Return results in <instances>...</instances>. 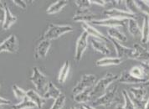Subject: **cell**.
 Wrapping results in <instances>:
<instances>
[{"mask_svg": "<svg viewBox=\"0 0 149 109\" xmlns=\"http://www.w3.org/2000/svg\"><path fill=\"white\" fill-rule=\"evenodd\" d=\"M119 78L118 75H114L112 73H107L104 77L100 79L95 84V86L92 88L91 92V97H95V99L99 96L103 95L109 86L116 81H117Z\"/></svg>", "mask_w": 149, "mask_h": 109, "instance_id": "1", "label": "cell"}, {"mask_svg": "<svg viewBox=\"0 0 149 109\" xmlns=\"http://www.w3.org/2000/svg\"><path fill=\"white\" fill-rule=\"evenodd\" d=\"M130 97L133 102L136 109H144L148 100L149 95L145 87L141 86L138 87H132L129 90Z\"/></svg>", "mask_w": 149, "mask_h": 109, "instance_id": "2", "label": "cell"}, {"mask_svg": "<svg viewBox=\"0 0 149 109\" xmlns=\"http://www.w3.org/2000/svg\"><path fill=\"white\" fill-rule=\"evenodd\" d=\"M74 29L70 25H60L50 24L48 27L47 30L44 34L43 39L48 41H53L60 38L63 34L73 32Z\"/></svg>", "mask_w": 149, "mask_h": 109, "instance_id": "3", "label": "cell"}, {"mask_svg": "<svg viewBox=\"0 0 149 109\" xmlns=\"http://www.w3.org/2000/svg\"><path fill=\"white\" fill-rule=\"evenodd\" d=\"M119 97L117 96V86L107 91L103 95L97 97L93 102V107H110L113 103L119 102Z\"/></svg>", "mask_w": 149, "mask_h": 109, "instance_id": "4", "label": "cell"}, {"mask_svg": "<svg viewBox=\"0 0 149 109\" xmlns=\"http://www.w3.org/2000/svg\"><path fill=\"white\" fill-rule=\"evenodd\" d=\"M33 73L30 76V81L34 85L35 88L41 93H45L49 85V80L47 76L45 75L37 66L33 67Z\"/></svg>", "mask_w": 149, "mask_h": 109, "instance_id": "5", "label": "cell"}, {"mask_svg": "<svg viewBox=\"0 0 149 109\" xmlns=\"http://www.w3.org/2000/svg\"><path fill=\"white\" fill-rule=\"evenodd\" d=\"M96 83V77L92 74H85L81 76V80L77 82V84L72 89L73 95H76L84 90L87 88H91Z\"/></svg>", "mask_w": 149, "mask_h": 109, "instance_id": "6", "label": "cell"}, {"mask_svg": "<svg viewBox=\"0 0 149 109\" xmlns=\"http://www.w3.org/2000/svg\"><path fill=\"white\" fill-rule=\"evenodd\" d=\"M88 34L86 32L83 31L76 41L74 57V61L76 62H80L81 61L82 55L88 46Z\"/></svg>", "mask_w": 149, "mask_h": 109, "instance_id": "7", "label": "cell"}, {"mask_svg": "<svg viewBox=\"0 0 149 109\" xmlns=\"http://www.w3.org/2000/svg\"><path fill=\"white\" fill-rule=\"evenodd\" d=\"M19 49V43L17 37L14 34H11L6 40L0 43V53L1 52H8V53H16Z\"/></svg>", "mask_w": 149, "mask_h": 109, "instance_id": "8", "label": "cell"}, {"mask_svg": "<svg viewBox=\"0 0 149 109\" xmlns=\"http://www.w3.org/2000/svg\"><path fill=\"white\" fill-rule=\"evenodd\" d=\"M128 20L124 19H116V18H107L104 20H94L91 23L97 26H107V27H124L126 24H127Z\"/></svg>", "mask_w": 149, "mask_h": 109, "instance_id": "9", "label": "cell"}, {"mask_svg": "<svg viewBox=\"0 0 149 109\" xmlns=\"http://www.w3.org/2000/svg\"><path fill=\"white\" fill-rule=\"evenodd\" d=\"M109 41H111L114 47H115L116 52V57L117 58H129L132 59V55H133V48H128L127 46H124L123 45H122L120 42H118L117 41H116L114 39L109 38Z\"/></svg>", "mask_w": 149, "mask_h": 109, "instance_id": "10", "label": "cell"}, {"mask_svg": "<svg viewBox=\"0 0 149 109\" xmlns=\"http://www.w3.org/2000/svg\"><path fill=\"white\" fill-rule=\"evenodd\" d=\"M103 14L107 16L108 18H116V19H124V20H130V19H136V16L134 14H130L127 10L121 9V8H110V9H106Z\"/></svg>", "mask_w": 149, "mask_h": 109, "instance_id": "11", "label": "cell"}, {"mask_svg": "<svg viewBox=\"0 0 149 109\" xmlns=\"http://www.w3.org/2000/svg\"><path fill=\"white\" fill-rule=\"evenodd\" d=\"M51 46V42L48 40L42 39L37 45L34 50V59H44L46 57Z\"/></svg>", "mask_w": 149, "mask_h": 109, "instance_id": "12", "label": "cell"}, {"mask_svg": "<svg viewBox=\"0 0 149 109\" xmlns=\"http://www.w3.org/2000/svg\"><path fill=\"white\" fill-rule=\"evenodd\" d=\"M97 14L92 13L90 9H78L74 14L73 20L81 23H88L95 20Z\"/></svg>", "mask_w": 149, "mask_h": 109, "instance_id": "13", "label": "cell"}, {"mask_svg": "<svg viewBox=\"0 0 149 109\" xmlns=\"http://www.w3.org/2000/svg\"><path fill=\"white\" fill-rule=\"evenodd\" d=\"M132 59L140 61L141 62L149 61V50L143 47L142 45L136 43L133 45V55Z\"/></svg>", "mask_w": 149, "mask_h": 109, "instance_id": "14", "label": "cell"}, {"mask_svg": "<svg viewBox=\"0 0 149 109\" xmlns=\"http://www.w3.org/2000/svg\"><path fill=\"white\" fill-rule=\"evenodd\" d=\"M128 72L133 77H135L138 80H141L144 83L149 79L148 73L147 72V71L143 67L142 64L136 65L135 66H132V68L129 70Z\"/></svg>", "mask_w": 149, "mask_h": 109, "instance_id": "15", "label": "cell"}, {"mask_svg": "<svg viewBox=\"0 0 149 109\" xmlns=\"http://www.w3.org/2000/svg\"><path fill=\"white\" fill-rule=\"evenodd\" d=\"M81 27L84 29L85 32H86L88 34V35L92 36L93 38L106 41L107 43L109 41L108 38H107L104 34H102V32L97 30L95 28L91 26V24H89V23H81Z\"/></svg>", "mask_w": 149, "mask_h": 109, "instance_id": "16", "label": "cell"}, {"mask_svg": "<svg viewBox=\"0 0 149 109\" xmlns=\"http://www.w3.org/2000/svg\"><path fill=\"white\" fill-rule=\"evenodd\" d=\"M91 44L92 45V48L95 50V51L100 52V53L105 54V55H108V54H111V50L107 46L106 41L92 38L91 41Z\"/></svg>", "mask_w": 149, "mask_h": 109, "instance_id": "17", "label": "cell"}, {"mask_svg": "<svg viewBox=\"0 0 149 109\" xmlns=\"http://www.w3.org/2000/svg\"><path fill=\"white\" fill-rule=\"evenodd\" d=\"M27 97L31 100L36 105V107L38 108L41 109L43 108L44 104L46 102V99L43 96L40 95L37 92H35L34 90L30 89L27 92Z\"/></svg>", "mask_w": 149, "mask_h": 109, "instance_id": "18", "label": "cell"}, {"mask_svg": "<svg viewBox=\"0 0 149 109\" xmlns=\"http://www.w3.org/2000/svg\"><path fill=\"white\" fill-rule=\"evenodd\" d=\"M127 29L130 34L134 38H142V29L140 28L136 19H130L127 22Z\"/></svg>", "mask_w": 149, "mask_h": 109, "instance_id": "19", "label": "cell"}, {"mask_svg": "<svg viewBox=\"0 0 149 109\" xmlns=\"http://www.w3.org/2000/svg\"><path fill=\"white\" fill-rule=\"evenodd\" d=\"M4 9H5V18H4V21L3 22V29L6 30L11 27L18 19L14 14H12L9 8L6 5V3H4Z\"/></svg>", "mask_w": 149, "mask_h": 109, "instance_id": "20", "label": "cell"}, {"mask_svg": "<svg viewBox=\"0 0 149 109\" xmlns=\"http://www.w3.org/2000/svg\"><path fill=\"white\" fill-rule=\"evenodd\" d=\"M123 61V59L117 57H103L95 62L97 66H118Z\"/></svg>", "mask_w": 149, "mask_h": 109, "instance_id": "21", "label": "cell"}, {"mask_svg": "<svg viewBox=\"0 0 149 109\" xmlns=\"http://www.w3.org/2000/svg\"><path fill=\"white\" fill-rule=\"evenodd\" d=\"M117 82L123 84H143L144 82L138 80L135 77H133L128 72V71H124L121 73V75H119V78L117 80Z\"/></svg>", "mask_w": 149, "mask_h": 109, "instance_id": "22", "label": "cell"}, {"mask_svg": "<svg viewBox=\"0 0 149 109\" xmlns=\"http://www.w3.org/2000/svg\"><path fill=\"white\" fill-rule=\"evenodd\" d=\"M61 90L58 88L56 86H54V84L51 82H49V85H48V87L45 91V92L43 94V96L45 98V99H49V98H52L55 100L56 98H58L61 95Z\"/></svg>", "mask_w": 149, "mask_h": 109, "instance_id": "23", "label": "cell"}, {"mask_svg": "<svg viewBox=\"0 0 149 109\" xmlns=\"http://www.w3.org/2000/svg\"><path fill=\"white\" fill-rule=\"evenodd\" d=\"M107 34H108L109 38L114 39L118 42H127V38L126 36V34H123L122 31L116 27H111L108 28L107 30Z\"/></svg>", "mask_w": 149, "mask_h": 109, "instance_id": "24", "label": "cell"}, {"mask_svg": "<svg viewBox=\"0 0 149 109\" xmlns=\"http://www.w3.org/2000/svg\"><path fill=\"white\" fill-rule=\"evenodd\" d=\"M68 3L69 2L67 0H58L48 8L46 13L48 14H57V13L61 12V10L67 5Z\"/></svg>", "mask_w": 149, "mask_h": 109, "instance_id": "25", "label": "cell"}, {"mask_svg": "<svg viewBox=\"0 0 149 109\" xmlns=\"http://www.w3.org/2000/svg\"><path fill=\"white\" fill-rule=\"evenodd\" d=\"M92 88H87L84 90L83 92L76 94L74 96L73 99L74 102H78V103H86L88 102L91 98V92H92Z\"/></svg>", "mask_w": 149, "mask_h": 109, "instance_id": "26", "label": "cell"}, {"mask_svg": "<svg viewBox=\"0 0 149 109\" xmlns=\"http://www.w3.org/2000/svg\"><path fill=\"white\" fill-rule=\"evenodd\" d=\"M70 64L68 61H66L63 64L62 67L60 70L59 75H58V82L61 84L65 83V81L67 80L69 74H70Z\"/></svg>", "mask_w": 149, "mask_h": 109, "instance_id": "27", "label": "cell"}, {"mask_svg": "<svg viewBox=\"0 0 149 109\" xmlns=\"http://www.w3.org/2000/svg\"><path fill=\"white\" fill-rule=\"evenodd\" d=\"M149 39V17L144 16L142 27V44H147Z\"/></svg>", "mask_w": 149, "mask_h": 109, "instance_id": "28", "label": "cell"}, {"mask_svg": "<svg viewBox=\"0 0 149 109\" xmlns=\"http://www.w3.org/2000/svg\"><path fill=\"white\" fill-rule=\"evenodd\" d=\"M34 108H36V105L27 96L24 100L20 101V102L12 106V109H32Z\"/></svg>", "mask_w": 149, "mask_h": 109, "instance_id": "29", "label": "cell"}, {"mask_svg": "<svg viewBox=\"0 0 149 109\" xmlns=\"http://www.w3.org/2000/svg\"><path fill=\"white\" fill-rule=\"evenodd\" d=\"M12 88H13L14 96L17 100L22 101L27 96V92H25L24 90L20 88L18 85H13Z\"/></svg>", "mask_w": 149, "mask_h": 109, "instance_id": "30", "label": "cell"}, {"mask_svg": "<svg viewBox=\"0 0 149 109\" xmlns=\"http://www.w3.org/2000/svg\"><path fill=\"white\" fill-rule=\"evenodd\" d=\"M135 3L140 12H142L146 16L149 17V3H147V1L136 0V1H135Z\"/></svg>", "mask_w": 149, "mask_h": 109, "instance_id": "31", "label": "cell"}, {"mask_svg": "<svg viewBox=\"0 0 149 109\" xmlns=\"http://www.w3.org/2000/svg\"><path fill=\"white\" fill-rule=\"evenodd\" d=\"M122 96L124 98V108H125V109H136L135 106H134L133 102L130 97L128 92L126 90H123L122 91Z\"/></svg>", "mask_w": 149, "mask_h": 109, "instance_id": "32", "label": "cell"}, {"mask_svg": "<svg viewBox=\"0 0 149 109\" xmlns=\"http://www.w3.org/2000/svg\"><path fill=\"white\" fill-rule=\"evenodd\" d=\"M65 100H66V97L64 94H61L58 98H56L54 100L53 105L51 106L50 109H62L63 107L65 106Z\"/></svg>", "mask_w": 149, "mask_h": 109, "instance_id": "33", "label": "cell"}, {"mask_svg": "<svg viewBox=\"0 0 149 109\" xmlns=\"http://www.w3.org/2000/svg\"><path fill=\"white\" fill-rule=\"evenodd\" d=\"M125 4L127 6V8L128 9V11L130 14H134V15H137L139 14V9L137 8L136 5L135 3V1H132V0H129V1H125Z\"/></svg>", "mask_w": 149, "mask_h": 109, "instance_id": "34", "label": "cell"}, {"mask_svg": "<svg viewBox=\"0 0 149 109\" xmlns=\"http://www.w3.org/2000/svg\"><path fill=\"white\" fill-rule=\"evenodd\" d=\"M74 3L78 6L79 9H88L91 5V0H75Z\"/></svg>", "mask_w": 149, "mask_h": 109, "instance_id": "35", "label": "cell"}, {"mask_svg": "<svg viewBox=\"0 0 149 109\" xmlns=\"http://www.w3.org/2000/svg\"><path fill=\"white\" fill-rule=\"evenodd\" d=\"M13 3L15 5L19 6V7L23 8V9H25L27 8V4H26L24 0H13Z\"/></svg>", "mask_w": 149, "mask_h": 109, "instance_id": "36", "label": "cell"}, {"mask_svg": "<svg viewBox=\"0 0 149 109\" xmlns=\"http://www.w3.org/2000/svg\"><path fill=\"white\" fill-rule=\"evenodd\" d=\"M91 3H94V4H97V5H100V6H107L109 3L108 1H106V0H91Z\"/></svg>", "mask_w": 149, "mask_h": 109, "instance_id": "37", "label": "cell"}, {"mask_svg": "<svg viewBox=\"0 0 149 109\" xmlns=\"http://www.w3.org/2000/svg\"><path fill=\"white\" fill-rule=\"evenodd\" d=\"M4 18H5V9L4 7L0 6V23H3L4 21Z\"/></svg>", "mask_w": 149, "mask_h": 109, "instance_id": "38", "label": "cell"}, {"mask_svg": "<svg viewBox=\"0 0 149 109\" xmlns=\"http://www.w3.org/2000/svg\"><path fill=\"white\" fill-rule=\"evenodd\" d=\"M11 102L9 100H8L6 98H3L2 96H0V106H3V105H9Z\"/></svg>", "mask_w": 149, "mask_h": 109, "instance_id": "39", "label": "cell"}, {"mask_svg": "<svg viewBox=\"0 0 149 109\" xmlns=\"http://www.w3.org/2000/svg\"><path fill=\"white\" fill-rule=\"evenodd\" d=\"M83 105H84V107H85L86 109H96L95 107L91 106V105H87V104H83Z\"/></svg>", "mask_w": 149, "mask_h": 109, "instance_id": "40", "label": "cell"}, {"mask_svg": "<svg viewBox=\"0 0 149 109\" xmlns=\"http://www.w3.org/2000/svg\"><path fill=\"white\" fill-rule=\"evenodd\" d=\"M115 109H125V108H124V105H122V104L118 103V104L116 106Z\"/></svg>", "mask_w": 149, "mask_h": 109, "instance_id": "41", "label": "cell"}, {"mask_svg": "<svg viewBox=\"0 0 149 109\" xmlns=\"http://www.w3.org/2000/svg\"><path fill=\"white\" fill-rule=\"evenodd\" d=\"M142 86H143V87H149V79L147 81V82H145V83H143Z\"/></svg>", "mask_w": 149, "mask_h": 109, "instance_id": "42", "label": "cell"}, {"mask_svg": "<svg viewBox=\"0 0 149 109\" xmlns=\"http://www.w3.org/2000/svg\"><path fill=\"white\" fill-rule=\"evenodd\" d=\"M144 109H149V97H148V102H147V104H146V106H145V108Z\"/></svg>", "mask_w": 149, "mask_h": 109, "instance_id": "43", "label": "cell"}, {"mask_svg": "<svg viewBox=\"0 0 149 109\" xmlns=\"http://www.w3.org/2000/svg\"><path fill=\"white\" fill-rule=\"evenodd\" d=\"M78 109H86V108L84 107V105L82 104V105H81V106H80V107L78 108Z\"/></svg>", "mask_w": 149, "mask_h": 109, "instance_id": "44", "label": "cell"}, {"mask_svg": "<svg viewBox=\"0 0 149 109\" xmlns=\"http://www.w3.org/2000/svg\"><path fill=\"white\" fill-rule=\"evenodd\" d=\"M147 44H148V49H149V39H148V43H147Z\"/></svg>", "mask_w": 149, "mask_h": 109, "instance_id": "45", "label": "cell"}, {"mask_svg": "<svg viewBox=\"0 0 149 109\" xmlns=\"http://www.w3.org/2000/svg\"><path fill=\"white\" fill-rule=\"evenodd\" d=\"M71 109H78V108H74V107H72V108H71Z\"/></svg>", "mask_w": 149, "mask_h": 109, "instance_id": "46", "label": "cell"}, {"mask_svg": "<svg viewBox=\"0 0 149 109\" xmlns=\"http://www.w3.org/2000/svg\"><path fill=\"white\" fill-rule=\"evenodd\" d=\"M147 3H149V1H147Z\"/></svg>", "mask_w": 149, "mask_h": 109, "instance_id": "47", "label": "cell"}, {"mask_svg": "<svg viewBox=\"0 0 149 109\" xmlns=\"http://www.w3.org/2000/svg\"><path fill=\"white\" fill-rule=\"evenodd\" d=\"M0 109H3V108H1V107H0Z\"/></svg>", "mask_w": 149, "mask_h": 109, "instance_id": "48", "label": "cell"}, {"mask_svg": "<svg viewBox=\"0 0 149 109\" xmlns=\"http://www.w3.org/2000/svg\"><path fill=\"white\" fill-rule=\"evenodd\" d=\"M0 26H1V23H0Z\"/></svg>", "mask_w": 149, "mask_h": 109, "instance_id": "49", "label": "cell"}, {"mask_svg": "<svg viewBox=\"0 0 149 109\" xmlns=\"http://www.w3.org/2000/svg\"><path fill=\"white\" fill-rule=\"evenodd\" d=\"M148 64H149V61H148Z\"/></svg>", "mask_w": 149, "mask_h": 109, "instance_id": "50", "label": "cell"}]
</instances>
